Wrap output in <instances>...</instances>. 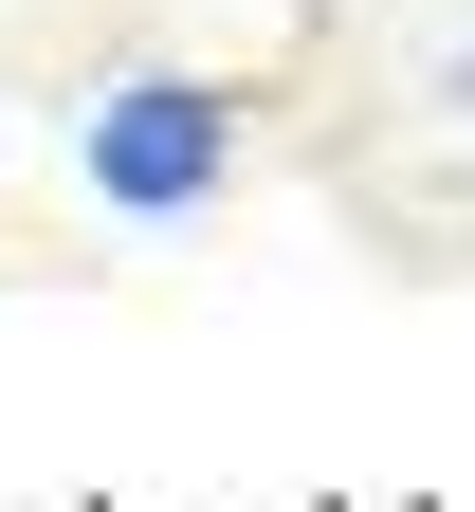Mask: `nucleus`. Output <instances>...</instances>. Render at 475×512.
Instances as JSON below:
<instances>
[{
  "mask_svg": "<svg viewBox=\"0 0 475 512\" xmlns=\"http://www.w3.org/2000/svg\"><path fill=\"white\" fill-rule=\"evenodd\" d=\"M74 183H92L110 220H147V238L220 220V202H238V92H220V74H110V92L74 110Z\"/></svg>",
  "mask_w": 475,
  "mask_h": 512,
  "instance_id": "obj_1",
  "label": "nucleus"
},
{
  "mask_svg": "<svg viewBox=\"0 0 475 512\" xmlns=\"http://www.w3.org/2000/svg\"><path fill=\"white\" fill-rule=\"evenodd\" d=\"M439 110H475V37H457V55H439Z\"/></svg>",
  "mask_w": 475,
  "mask_h": 512,
  "instance_id": "obj_2",
  "label": "nucleus"
}]
</instances>
